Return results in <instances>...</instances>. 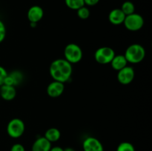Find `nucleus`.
<instances>
[{
  "instance_id": "obj_26",
  "label": "nucleus",
  "mask_w": 152,
  "mask_h": 151,
  "mask_svg": "<svg viewBox=\"0 0 152 151\" xmlns=\"http://www.w3.org/2000/svg\"><path fill=\"white\" fill-rule=\"evenodd\" d=\"M64 151H76V150L72 147H66L64 149Z\"/></svg>"
},
{
  "instance_id": "obj_3",
  "label": "nucleus",
  "mask_w": 152,
  "mask_h": 151,
  "mask_svg": "<svg viewBox=\"0 0 152 151\" xmlns=\"http://www.w3.org/2000/svg\"><path fill=\"white\" fill-rule=\"evenodd\" d=\"M65 59L72 64L78 63L83 59V50L77 44L71 43L65 46L64 50Z\"/></svg>"
},
{
  "instance_id": "obj_4",
  "label": "nucleus",
  "mask_w": 152,
  "mask_h": 151,
  "mask_svg": "<svg viewBox=\"0 0 152 151\" xmlns=\"http://www.w3.org/2000/svg\"><path fill=\"white\" fill-rule=\"evenodd\" d=\"M25 130L24 121L19 118H14L10 120L7 126V133L10 137L18 139L23 135Z\"/></svg>"
},
{
  "instance_id": "obj_2",
  "label": "nucleus",
  "mask_w": 152,
  "mask_h": 151,
  "mask_svg": "<svg viewBox=\"0 0 152 151\" xmlns=\"http://www.w3.org/2000/svg\"><path fill=\"white\" fill-rule=\"evenodd\" d=\"M124 56L129 63H140L143 60L145 56V48L139 44H131L126 49Z\"/></svg>"
},
{
  "instance_id": "obj_15",
  "label": "nucleus",
  "mask_w": 152,
  "mask_h": 151,
  "mask_svg": "<svg viewBox=\"0 0 152 151\" xmlns=\"http://www.w3.org/2000/svg\"><path fill=\"white\" fill-rule=\"evenodd\" d=\"M44 137L48 141H49L50 143H53V142H57L60 139L61 133L57 128L51 127V128H49L46 130Z\"/></svg>"
},
{
  "instance_id": "obj_8",
  "label": "nucleus",
  "mask_w": 152,
  "mask_h": 151,
  "mask_svg": "<svg viewBox=\"0 0 152 151\" xmlns=\"http://www.w3.org/2000/svg\"><path fill=\"white\" fill-rule=\"evenodd\" d=\"M84 151H104V147L100 141L96 138L89 136L83 142Z\"/></svg>"
},
{
  "instance_id": "obj_23",
  "label": "nucleus",
  "mask_w": 152,
  "mask_h": 151,
  "mask_svg": "<svg viewBox=\"0 0 152 151\" xmlns=\"http://www.w3.org/2000/svg\"><path fill=\"white\" fill-rule=\"evenodd\" d=\"M10 151H25V149L22 144L16 143L11 147Z\"/></svg>"
},
{
  "instance_id": "obj_24",
  "label": "nucleus",
  "mask_w": 152,
  "mask_h": 151,
  "mask_svg": "<svg viewBox=\"0 0 152 151\" xmlns=\"http://www.w3.org/2000/svg\"><path fill=\"white\" fill-rule=\"evenodd\" d=\"M99 0H84L85 4H87L88 6L96 5L97 3H99Z\"/></svg>"
},
{
  "instance_id": "obj_7",
  "label": "nucleus",
  "mask_w": 152,
  "mask_h": 151,
  "mask_svg": "<svg viewBox=\"0 0 152 151\" xmlns=\"http://www.w3.org/2000/svg\"><path fill=\"white\" fill-rule=\"evenodd\" d=\"M134 76L135 73L134 68L131 66H126L118 71L117 79L120 84L126 85L133 81Z\"/></svg>"
},
{
  "instance_id": "obj_6",
  "label": "nucleus",
  "mask_w": 152,
  "mask_h": 151,
  "mask_svg": "<svg viewBox=\"0 0 152 151\" xmlns=\"http://www.w3.org/2000/svg\"><path fill=\"white\" fill-rule=\"evenodd\" d=\"M123 24L129 30L137 31L143 26L144 19L141 15L134 13L126 16Z\"/></svg>"
},
{
  "instance_id": "obj_1",
  "label": "nucleus",
  "mask_w": 152,
  "mask_h": 151,
  "mask_svg": "<svg viewBox=\"0 0 152 151\" xmlns=\"http://www.w3.org/2000/svg\"><path fill=\"white\" fill-rule=\"evenodd\" d=\"M49 72L54 81L65 83L72 75V65L65 59H57L50 64Z\"/></svg>"
},
{
  "instance_id": "obj_5",
  "label": "nucleus",
  "mask_w": 152,
  "mask_h": 151,
  "mask_svg": "<svg viewBox=\"0 0 152 151\" xmlns=\"http://www.w3.org/2000/svg\"><path fill=\"white\" fill-rule=\"evenodd\" d=\"M115 56V52L110 47H101L95 51L94 59L101 65L109 64Z\"/></svg>"
},
{
  "instance_id": "obj_13",
  "label": "nucleus",
  "mask_w": 152,
  "mask_h": 151,
  "mask_svg": "<svg viewBox=\"0 0 152 151\" xmlns=\"http://www.w3.org/2000/svg\"><path fill=\"white\" fill-rule=\"evenodd\" d=\"M0 87V96L4 100L11 101L15 99L16 96V90L14 86L2 84Z\"/></svg>"
},
{
  "instance_id": "obj_19",
  "label": "nucleus",
  "mask_w": 152,
  "mask_h": 151,
  "mask_svg": "<svg viewBox=\"0 0 152 151\" xmlns=\"http://www.w3.org/2000/svg\"><path fill=\"white\" fill-rule=\"evenodd\" d=\"M77 16L81 19H87L90 16V10L88 7L83 6L77 10Z\"/></svg>"
},
{
  "instance_id": "obj_17",
  "label": "nucleus",
  "mask_w": 152,
  "mask_h": 151,
  "mask_svg": "<svg viewBox=\"0 0 152 151\" xmlns=\"http://www.w3.org/2000/svg\"><path fill=\"white\" fill-rule=\"evenodd\" d=\"M65 2L67 7L71 10H77L85 6L84 0H65Z\"/></svg>"
},
{
  "instance_id": "obj_25",
  "label": "nucleus",
  "mask_w": 152,
  "mask_h": 151,
  "mask_svg": "<svg viewBox=\"0 0 152 151\" xmlns=\"http://www.w3.org/2000/svg\"><path fill=\"white\" fill-rule=\"evenodd\" d=\"M50 151H64V149L63 148L61 147H59V146L53 147H51Z\"/></svg>"
},
{
  "instance_id": "obj_21",
  "label": "nucleus",
  "mask_w": 152,
  "mask_h": 151,
  "mask_svg": "<svg viewBox=\"0 0 152 151\" xmlns=\"http://www.w3.org/2000/svg\"><path fill=\"white\" fill-rule=\"evenodd\" d=\"M6 36V28L4 22L0 20V43L2 42Z\"/></svg>"
},
{
  "instance_id": "obj_20",
  "label": "nucleus",
  "mask_w": 152,
  "mask_h": 151,
  "mask_svg": "<svg viewBox=\"0 0 152 151\" xmlns=\"http://www.w3.org/2000/svg\"><path fill=\"white\" fill-rule=\"evenodd\" d=\"M10 75L11 76L12 78H13V81H14L15 86L17 85V84H19V83L21 82V81H22V74H21L19 72H18V71H14V72H13L12 73H10Z\"/></svg>"
},
{
  "instance_id": "obj_9",
  "label": "nucleus",
  "mask_w": 152,
  "mask_h": 151,
  "mask_svg": "<svg viewBox=\"0 0 152 151\" xmlns=\"http://www.w3.org/2000/svg\"><path fill=\"white\" fill-rule=\"evenodd\" d=\"M65 90L64 83L53 81L48 84L47 87V93L50 97L56 98L60 96Z\"/></svg>"
},
{
  "instance_id": "obj_18",
  "label": "nucleus",
  "mask_w": 152,
  "mask_h": 151,
  "mask_svg": "<svg viewBox=\"0 0 152 151\" xmlns=\"http://www.w3.org/2000/svg\"><path fill=\"white\" fill-rule=\"evenodd\" d=\"M117 151H136L135 147L132 143L128 142H121L117 148Z\"/></svg>"
},
{
  "instance_id": "obj_12",
  "label": "nucleus",
  "mask_w": 152,
  "mask_h": 151,
  "mask_svg": "<svg viewBox=\"0 0 152 151\" xmlns=\"http://www.w3.org/2000/svg\"><path fill=\"white\" fill-rule=\"evenodd\" d=\"M126 15L120 8L113 9L108 14V20L114 25H120L124 22Z\"/></svg>"
},
{
  "instance_id": "obj_11",
  "label": "nucleus",
  "mask_w": 152,
  "mask_h": 151,
  "mask_svg": "<svg viewBox=\"0 0 152 151\" xmlns=\"http://www.w3.org/2000/svg\"><path fill=\"white\" fill-rule=\"evenodd\" d=\"M51 143L44 136L36 139L31 147V151H50Z\"/></svg>"
},
{
  "instance_id": "obj_10",
  "label": "nucleus",
  "mask_w": 152,
  "mask_h": 151,
  "mask_svg": "<svg viewBox=\"0 0 152 151\" xmlns=\"http://www.w3.org/2000/svg\"><path fill=\"white\" fill-rule=\"evenodd\" d=\"M43 16H44V11L40 6H32L30 7L28 11V19L30 22L37 23L42 19Z\"/></svg>"
},
{
  "instance_id": "obj_14",
  "label": "nucleus",
  "mask_w": 152,
  "mask_h": 151,
  "mask_svg": "<svg viewBox=\"0 0 152 151\" xmlns=\"http://www.w3.org/2000/svg\"><path fill=\"white\" fill-rule=\"evenodd\" d=\"M110 63H111L113 69L119 71L120 70L123 69V68L127 66L128 62L124 55H115Z\"/></svg>"
},
{
  "instance_id": "obj_22",
  "label": "nucleus",
  "mask_w": 152,
  "mask_h": 151,
  "mask_svg": "<svg viewBox=\"0 0 152 151\" xmlns=\"http://www.w3.org/2000/svg\"><path fill=\"white\" fill-rule=\"evenodd\" d=\"M7 72L3 67L0 66V86L4 84V81L5 78L7 76Z\"/></svg>"
},
{
  "instance_id": "obj_16",
  "label": "nucleus",
  "mask_w": 152,
  "mask_h": 151,
  "mask_svg": "<svg viewBox=\"0 0 152 151\" xmlns=\"http://www.w3.org/2000/svg\"><path fill=\"white\" fill-rule=\"evenodd\" d=\"M121 10L124 13L126 16L132 14L135 11V6L133 2L130 1H126L123 3L121 6Z\"/></svg>"
}]
</instances>
